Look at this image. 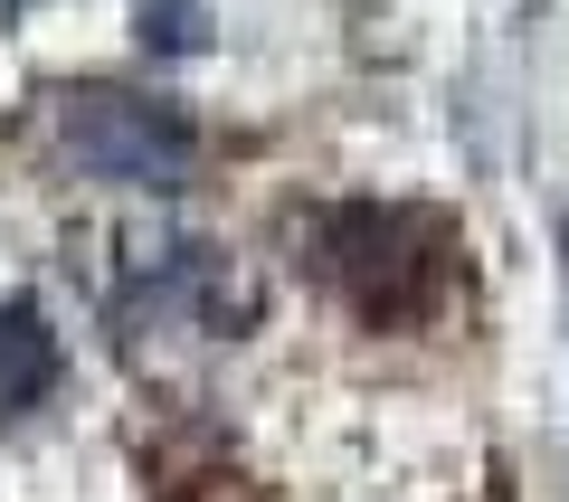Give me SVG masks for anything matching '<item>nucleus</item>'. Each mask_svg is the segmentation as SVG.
Returning a JSON list of instances; mask_svg holds the SVG:
<instances>
[{
	"instance_id": "obj_3",
	"label": "nucleus",
	"mask_w": 569,
	"mask_h": 502,
	"mask_svg": "<svg viewBox=\"0 0 569 502\" xmlns=\"http://www.w3.org/2000/svg\"><path fill=\"white\" fill-rule=\"evenodd\" d=\"M58 370H67V351H58V332H48V313L29 294H10L0 303V418H29V408L58 389Z\"/></svg>"
},
{
	"instance_id": "obj_4",
	"label": "nucleus",
	"mask_w": 569,
	"mask_h": 502,
	"mask_svg": "<svg viewBox=\"0 0 569 502\" xmlns=\"http://www.w3.org/2000/svg\"><path fill=\"white\" fill-rule=\"evenodd\" d=\"M142 48H162V58L209 48V10L200 0H142Z\"/></svg>"
},
{
	"instance_id": "obj_1",
	"label": "nucleus",
	"mask_w": 569,
	"mask_h": 502,
	"mask_svg": "<svg viewBox=\"0 0 569 502\" xmlns=\"http://www.w3.org/2000/svg\"><path fill=\"white\" fill-rule=\"evenodd\" d=\"M313 275L351 303L361 322H427L456 284V219L399 200H351L305 219Z\"/></svg>"
},
{
	"instance_id": "obj_2",
	"label": "nucleus",
	"mask_w": 569,
	"mask_h": 502,
	"mask_svg": "<svg viewBox=\"0 0 569 502\" xmlns=\"http://www.w3.org/2000/svg\"><path fill=\"white\" fill-rule=\"evenodd\" d=\"M58 123V152L77 161L86 181L114 190H190L200 171V123L171 96H133V86H67L48 104Z\"/></svg>"
}]
</instances>
